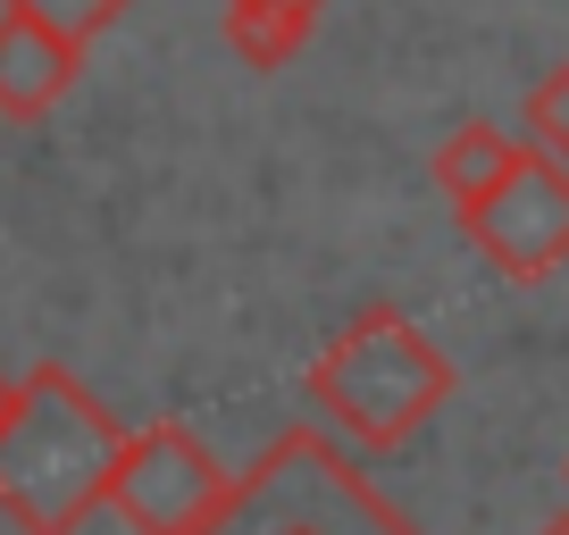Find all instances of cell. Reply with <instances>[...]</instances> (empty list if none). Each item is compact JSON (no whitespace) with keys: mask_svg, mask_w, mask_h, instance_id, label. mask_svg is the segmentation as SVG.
<instances>
[{"mask_svg":"<svg viewBox=\"0 0 569 535\" xmlns=\"http://www.w3.org/2000/svg\"><path fill=\"white\" fill-rule=\"evenodd\" d=\"M126 435L134 427L76 369H26L0 418V518L18 535H76L92 511H109Z\"/></svg>","mask_w":569,"mask_h":535,"instance_id":"cell-1","label":"cell"},{"mask_svg":"<svg viewBox=\"0 0 569 535\" xmlns=\"http://www.w3.org/2000/svg\"><path fill=\"white\" fill-rule=\"evenodd\" d=\"M452 393H461L452 352L393 302H360L302 369V402L360 452H402Z\"/></svg>","mask_w":569,"mask_h":535,"instance_id":"cell-2","label":"cell"},{"mask_svg":"<svg viewBox=\"0 0 569 535\" xmlns=\"http://www.w3.org/2000/svg\"><path fill=\"white\" fill-rule=\"evenodd\" d=\"M193 535H419L327 427H284Z\"/></svg>","mask_w":569,"mask_h":535,"instance_id":"cell-3","label":"cell"},{"mask_svg":"<svg viewBox=\"0 0 569 535\" xmlns=\"http://www.w3.org/2000/svg\"><path fill=\"white\" fill-rule=\"evenodd\" d=\"M227 468L218 452L201 444L184 418H151V427L126 435V461H118V485H109V511L126 518L134 535H193L201 518L227 502Z\"/></svg>","mask_w":569,"mask_h":535,"instance_id":"cell-4","label":"cell"},{"mask_svg":"<svg viewBox=\"0 0 569 535\" xmlns=\"http://www.w3.org/2000/svg\"><path fill=\"white\" fill-rule=\"evenodd\" d=\"M461 234L502 285H545L552 268H569V168L528 143L502 193L478 218H461Z\"/></svg>","mask_w":569,"mask_h":535,"instance_id":"cell-5","label":"cell"},{"mask_svg":"<svg viewBox=\"0 0 569 535\" xmlns=\"http://www.w3.org/2000/svg\"><path fill=\"white\" fill-rule=\"evenodd\" d=\"M76 75H84V51H76V42H59L51 26L18 18V9H0V118L9 125L51 118L76 92Z\"/></svg>","mask_w":569,"mask_h":535,"instance_id":"cell-6","label":"cell"},{"mask_svg":"<svg viewBox=\"0 0 569 535\" xmlns=\"http://www.w3.org/2000/svg\"><path fill=\"white\" fill-rule=\"evenodd\" d=\"M519 151H528V134H502V125L469 118V125H452L445 143H436V160H427V184L452 201V218H478L486 201L502 193V176L519 168Z\"/></svg>","mask_w":569,"mask_h":535,"instance_id":"cell-7","label":"cell"},{"mask_svg":"<svg viewBox=\"0 0 569 535\" xmlns=\"http://www.w3.org/2000/svg\"><path fill=\"white\" fill-rule=\"evenodd\" d=\"M319 18H327V0H218V34L251 75L293 68L319 34Z\"/></svg>","mask_w":569,"mask_h":535,"instance_id":"cell-8","label":"cell"},{"mask_svg":"<svg viewBox=\"0 0 569 535\" xmlns=\"http://www.w3.org/2000/svg\"><path fill=\"white\" fill-rule=\"evenodd\" d=\"M0 9H18V18L51 26V34H59V42H76V51H92L109 26L134 18V0H0Z\"/></svg>","mask_w":569,"mask_h":535,"instance_id":"cell-9","label":"cell"},{"mask_svg":"<svg viewBox=\"0 0 569 535\" xmlns=\"http://www.w3.org/2000/svg\"><path fill=\"white\" fill-rule=\"evenodd\" d=\"M519 118H528V143L545 151V160H561V168H569V59H561V68H545V75L528 84Z\"/></svg>","mask_w":569,"mask_h":535,"instance_id":"cell-10","label":"cell"},{"mask_svg":"<svg viewBox=\"0 0 569 535\" xmlns=\"http://www.w3.org/2000/svg\"><path fill=\"white\" fill-rule=\"evenodd\" d=\"M536 535H569V511H552V518H545V527H536Z\"/></svg>","mask_w":569,"mask_h":535,"instance_id":"cell-11","label":"cell"},{"mask_svg":"<svg viewBox=\"0 0 569 535\" xmlns=\"http://www.w3.org/2000/svg\"><path fill=\"white\" fill-rule=\"evenodd\" d=\"M9 402H18V376H0V418H9Z\"/></svg>","mask_w":569,"mask_h":535,"instance_id":"cell-12","label":"cell"},{"mask_svg":"<svg viewBox=\"0 0 569 535\" xmlns=\"http://www.w3.org/2000/svg\"><path fill=\"white\" fill-rule=\"evenodd\" d=\"M561 468H569V461H561Z\"/></svg>","mask_w":569,"mask_h":535,"instance_id":"cell-13","label":"cell"}]
</instances>
